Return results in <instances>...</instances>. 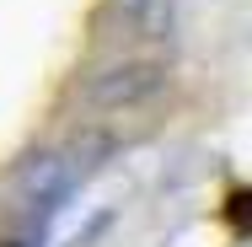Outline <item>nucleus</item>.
<instances>
[{
  "mask_svg": "<svg viewBox=\"0 0 252 247\" xmlns=\"http://www.w3.org/2000/svg\"><path fill=\"white\" fill-rule=\"evenodd\" d=\"M113 16L129 27V38H172L177 5L172 0H113Z\"/></svg>",
  "mask_w": 252,
  "mask_h": 247,
  "instance_id": "7ed1b4c3",
  "label": "nucleus"
},
{
  "mask_svg": "<svg viewBox=\"0 0 252 247\" xmlns=\"http://www.w3.org/2000/svg\"><path fill=\"white\" fill-rule=\"evenodd\" d=\"M166 65L161 59H118V65H107L97 70L92 81H86V107L92 113H129V107H145L166 92Z\"/></svg>",
  "mask_w": 252,
  "mask_h": 247,
  "instance_id": "f03ea898",
  "label": "nucleus"
},
{
  "mask_svg": "<svg viewBox=\"0 0 252 247\" xmlns=\"http://www.w3.org/2000/svg\"><path fill=\"white\" fill-rule=\"evenodd\" d=\"M92 172H97V161H86V156H81V145H70V150H38V156L22 167L16 188H22V199L32 204L38 226H49L54 215L64 210V199L75 194Z\"/></svg>",
  "mask_w": 252,
  "mask_h": 247,
  "instance_id": "f257e3e1",
  "label": "nucleus"
}]
</instances>
